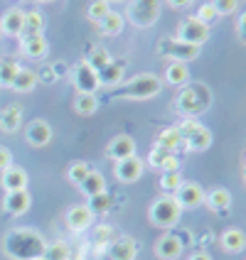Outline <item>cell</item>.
<instances>
[{
	"mask_svg": "<svg viewBox=\"0 0 246 260\" xmlns=\"http://www.w3.org/2000/svg\"><path fill=\"white\" fill-rule=\"evenodd\" d=\"M42 260H72V248L67 241H52L44 246Z\"/></svg>",
	"mask_w": 246,
	"mask_h": 260,
	"instance_id": "cell-32",
	"label": "cell"
},
{
	"mask_svg": "<svg viewBox=\"0 0 246 260\" xmlns=\"http://www.w3.org/2000/svg\"><path fill=\"white\" fill-rule=\"evenodd\" d=\"M209 35H212L209 25H204L202 20H197L195 15L185 17V20L177 25V40L192 44V47H202V44H207Z\"/></svg>",
	"mask_w": 246,
	"mask_h": 260,
	"instance_id": "cell-7",
	"label": "cell"
},
{
	"mask_svg": "<svg viewBox=\"0 0 246 260\" xmlns=\"http://www.w3.org/2000/svg\"><path fill=\"white\" fill-rule=\"evenodd\" d=\"M32 206V197H30L28 189L22 191H5L3 197V211L10 214V216H25Z\"/></svg>",
	"mask_w": 246,
	"mask_h": 260,
	"instance_id": "cell-13",
	"label": "cell"
},
{
	"mask_svg": "<svg viewBox=\"0 0 246 260\" xmlns=\"http://www.w3.org/2000/svg\"><path fill=\"white\" fill-rule=\"evenodd\" d=\"M153 253L160 260H177L182 255V241L177 236H173V233H165V236H160L158 241H155Z\"/></svg>",
	"mask_w": 246,
	"mask_h": 260,
	"instance_id": "cell-16",
	"label": "cell"
},
{
	"mask_svg": "<svg viewBox=\"0 0 246 260\" xmlns=\"http://www.w3.org/2000/svg\"><path fill=\"white\" fill-rule=\"evenodd\" d=\"M143 170H145L143 157L133 155V157L118 159L116 165H114V177H116L118 182H123V184H133V182H138L143 177Z\"/></svg>",
	"mask_w": 246,
	"mask_h": 260,
	"instance_id": "cell-9",
	"label": "cell"
},
{
	"mask_svg": "<svg viewBox=\"0 0 246 260\" xmlns=\"http://www.w3.org/2000/svg\"><path fill=\"white\" fill-rule=\"evenodd\" d=\"M209 103H212V91L197 81V84H187L180 88L175 99V108L182 118H200L209 108Z\"/></svg>",
	"mask_w": 246,
	"mask_h": 260,
	"instance_id": "cell-2",
	"label": "cell"
},
{
	"mask_svg": "<svg viewBox=\"0 0 246 260\" xmlns=\"http://www.w3.org/2000/svg\"><path fill=\"white\" fill-rule=\"evenodd\" d=\"M22 125V108L20 106H5L0 111V130L3 133H17Z\"/></svg>",
	"mask_w": 246,
	"mask_h": 260,
	"instance_id": "cell-28",
	"label": "cell"
},
{
	"mask_svg": "<svg viewBox=\"0 0 246 260\" xmlns=\"http://www.w3.org/2000/svg\"><path fill=\"white\" fill-rule=\"evenodd\" d=\"M52 138H54L52 125H49L47 120H42V118L30 120L28 128H25V140H28V145H32V147H47V145L52 143Z\"/></svg>",
	"mask_w": 246,
	"mask_h": 260,
	"instance_id": "cell-11",
	"label": "cell"
},
{
	"mask_svg": "<svg viewBox=\"0 0 246 260\" xmlns=\"http://www.w3.org/2000/svg\"><path fill=\"white\" fill-rule=\"evenodd\" d=\"M111 10H114V8H111L106 0H91V5L87 8V17L91 20V22H94V25H99L103 17L111 13Z\"/></svg>",
	"mask_w": 246,
	"mask_h": 260,
	"instance_id": "cell-36",
	"label": "cell"
},
{
	"mask_svg": "<svg viewBox=\"0 0 246 260\" xmlns=\"http://www.w3.org/2000/svg\"><path fill=\"white\" fill-rule=\"evenodd\" d=\"M189 79H192V74H189V67L187 64H182V61H170L168 67H165V74H162V81L165 84H170V86H187Z\"/></svg>",
	"mask_w": 246,
	"mask_h": 260,
	"instance_id": "cell-24",
	"label": "cell"
},
{
	"mask_svg": "<svg viewBox=\"0 0 246 260\" xmlns=\"http://www.w3.org/2000/svg\"><path fill=\"white\" fill-rule=\"evenodd\" d=\"M22 25H25V10H20V8H8L0 15V32L5 37H20Z\"/></svg>",
	"mask_w": 246,
	"mask_h": 260,
	"instance_id": "cell-18",
	"label": "cell"
},
{
	"mask_svg": "<svg viewBox=\"0 0 246 260\" xmlns=\"http://www.w3.org/2000/svg\"><path fill=\"white\" fill-rule=\"evenodd\" d=\"M87 61H89V67H91L94 72L99 74V72L103 69V67H106V64L111 61V54H108V52H106L103 47H96V49L91 52V57H89Z\"/></svg>",
	"mask_w": 246,
	"mask_h": 260,
	"instance_id": "cell-40",
	"label": "cell"
},
{
	"mask_svg": "<svg viewBox=\"0 0 246 260\" xmlns=\"http://www.w3.org/2000/svg\"><path fill=\"white\" fill-rule=\"evenodd\" d=\"M44 246L47 241L32 229H13L3 238V253L10 260H42Z\"/></svg>",
	"mask_w": 246,
	"mask_h": 260,
	"instance_id": "cell-1",
	"label": "cell"
},
{
	"mask_svg": "<svg viewBox=\"0 0 246 260\" xmlns=\"http://www.w3.org/2000/svg\"><path fill=\"white\" fill-rule=\"evenodd\" d=\"M165 3H168L173 10H185V8H189L195 0H165Z\"/></svg>",
	"mask_w": 246,
	"mask_h": 260,
	"instance_id": "cell-45",
	"label": "cell"
},
{
	"mask_svg": "<svg viewBox=\"0 0 246 260\" xmlns=\"http://www.w3.org/2000/svg\"><path fill=\"white\" fill-rule=\"evenodd\" d=\"M69 79H72V86L76 88V93H96V91L101 88L99 74L89 67L87 59H79V61L74 64Z\"/></svg>",
	"mask_w": 246,
	"mask_h": 260,
	"instance_id": "cell-8",
	"label": "cell"
},
{
	"mask_svg": "<svg viewBox=\"0 0 246 260\" xmlns=\"http://www.w3.org/2000/svg\"><path fill=\"white\" fill-rule=\"evenodd\" d=\"M204 204L209 206V211L214 214H227L232 209V191L227 187H214L204 191Z\"/></svg>",
	"mask_w": 246,
	"mask_h": 260,
	"instance_id": "cell-20",
	"label": "cell"
},
{
	"mask_svg": "<svg viewBox=\"0 0 246 260\" xmlns=\"http://www.w3.org/2000/svg\"><path fill=\"white\" fill-rule=\"evenodd\" d=\"M209 3L214 5L217 15H232L239 10V3H241V0H209Z\"/></svg>",
	"mask_w": 246,
	"mask_h": 260,
	"instance_id": "cell-42",
	"label": "cell"
},
{
	"mask_svg": "<svg viewBox=\"0 0 246 260\" xmlns=\"http://www.w3.org/2000/svg\"><path fill=\"white\" fill-rule=\"evenodd\" d=\"M108 255L111 260H135L138 258V243L133 238H114L108 246Z\"/></svg>",
	"mask_w": 246,
	"mask_h": 260,
	"instance_id": "cell-23",
	"label": "cell"
},
{
	"mask_svg": "<svg viewBox=\"0 0 246 260\" xmlns=\"http://www.w3.org/2000/svg\"><path fill=\"white\" fill-rule=\"evenodd\" d=\"M212 130L207 128L204 123H200V128H195L189 133L187 138L182 140V147H187L189 152H204V150H209L212 147Z\"/></svg>",
	"mask_w": 246,
	"mask_h": 260,
	"instance_id": "cell-21",
	"label": "cell"
},
{
	"mask_svg": "<svg viewBox=\"0 0 246 260\" xmlns=\"http://www.w3.org/2000/svg\"><path fill=\"white\" fill-rule=\"evenodd\" d=\"M155 147H162V150H170V152H180L182 150V135H180V130L177 125H170V128H162L158 133V138H155Z\"/></svg>",
	"mask_w": 246,
	"mask_h": 260,
	"instance_id": "cell-26",
	"label": "cell"
},
{
	"mask_svg": "<svg viewBox=\"0 0 246 260\" xmlns=\"http://www.w3.org/2000/svg\"><path fill=\"white\" fill-rule=\"evenodd\" d=\"M64 221H67V229H69L72 233H84L94 226L96 216L91 214V209H89L87 204H74L72 209L67 211Z\"/></svg>",
	"mask_w": 246,
	"mask_h": 260,
	"instance_id": "cell-10",
	"label": "cell"
},
{
	"mask_svg": "<svg viewBox=\"0 0 246 260\" xmlns=\"http://www.w3.org/2000/svg\"><path fill=\"white\" fill-rule=\"evenodd\" d=\"M108 5H114V3H128V0H106Z\"/></svg>",
	"mask_w": 246,
	"mask_h": 260,
	"instance_id": "cell-47",
	"label": "cell"
},
{
	"mask_svg": "<svg viewBox=\"0 0 246 260\" xmlns=\"http://www.w3.org/2000/svg\"><path fill=\"white\" fill-rule=\"evenodd\" d=\"M162 91V79H158V74H135L126 79L118 86L116 96L126 99V101H150Z\"/></svg>",
	"mask_w": 246,
	"mask_h": 260,
	"instance_id": "cell-3",
	"label": "cell"
},
{
	"mask_svg": "<svg viewBox=\"0 0 246 260\" xmlns=\"http://www.w3.org/2000/svg\"><path fill=\"white\" fill-rule=\"evenodd\" d=\"M8 167H13V152L5 145H0V174L5 172Z\"/></svg>",
	"mask_w": 246,
	"mask_h": 260,
	"instance_id": "cell-43",
	"label": "cell"
},
{
	"mask_svg": "<svg viewBox=\"0 0 246 260\" xmlns=\"http://www.w3.org/2000/svg\"><path fill=\"white\" fill-rule=\"evenodd\" d=\"M182 218V209L180 204L175 202V197H160L148 206V221L155 226V229H173L180 223Z\"/></svg>",
	"mask_w": 246,
	"mask_h": 260,
	"instance_id": "cell-5",
	"label": "cell"
},
{
	"mask_svg": "<svg viewBox=\"0 0 246 260\" xmlns=\"http://www.w3.org/2000/svg\"><path fill=\"white\" fill-rule=\"evenodd\" d=\"M99 96L96 93H76L74 96V113L76 116H81V118H91L96 111H99Z\"/></svg>",
	"mask_w": 246,
	"mask_h": 260,
	"instance_id": "cell-27",
	"label": "cell"
},
{
	"mask_svg": "<svg viewBox=\"0 0 246 260\" xmlns=\"http://www.w3.org/2000/svg\"><path fill=\"white\" fill-rule=\"evenodd\" d=\"M162 0H128L126 5V20L135 29H150L160 20Z\"/></svg>",
	"mask_w": 246,
	"mask_h": 260,
	"instance_id": "cell-4",
	"label": "cell"
},
{
	"mask_svg": "<svg viewBox=\"0 0 246 260\" xmlns=\"http://www.w3.org/2000/svg\"><path fill=\"white\" fill-rule=\"evenodd\" d=\"M114 236H116V231H114L111 223H99L96 231H94V246H96V253H99L103 246H108V243L114 241Z\"/></svg>",
	"mask_w": 246,
	"mask_h": 260,
	"instance_id": "cell-37",
	"label": "cell"
},
{
	"mask_svg": "<svg viewBox=\"0 0 246 260\" xmlns=\"http://www.w3.org/2000/svg\"><path fill=\"white\" fill-rule=\"evenodd\" d=\"M111 194H108V191H101V194H96V197H91V199H89V209H91V214H94V216H106V214H108V209H111Z\"/></svg>",
	"mask_w": 246,
	"mask_h": 260,
	"instance_id": "cell-34",
	"label": "cell"
},
{
	"mask_svg": "<svg viewBox=\"0 0 246 260\" xmlns=\"http://www.w3.org/2000/svg\"><path fill=\"white\" fill-rule=\"evenodd\" d=\"M236 37H239V42L246 47V10L236 17Z\"/></svg>",
	"mask_w": 246,
	"mask_h": 260,
	"instance_id": "cell-44",
	"label": "cell"
},
{
	"mask_svg": "<svg viewBox=\"0 0 246 260\" xmlns=\"http://www.w3.org/2000/svg\"><path fill=\"white\" fill-rule=\"evenodd\" d=\"M244 167H246V157H244Z\"/></svg>",
	"mask_w": 246,
	"mask_h": 260,
	"instance_id": "cell-50",
	"label": "cell"
},
{
	"mask_svg": "<svg viewBox=\"0 0 246 260\" xmlns=\"http://www.w3.org/2000/svg\"><path fill=\"white\" fill-rule=\"evenodd\" d=\"M123 79H126V61H123V59H111L101 72H99V84H101V86H108V88L121 86Z\"/></svg>",
	"mask_w": 246,
	"mask_h": 260,
	"instance_id": "cell-19",
	"label": "cell"
},
{
	"mask_svg": "<svg viewBox=\"0 0 246 260\" xmlns=\"http://www.w3.org/2000/svg\"><path fill=\"white\" fill-rule=\"evenodd\" d=\"M241 179H244V184H246V167H244V172H241Z\"/></svg>",
	"mask_w": 246,
	"mask_h": 260,
	"instance_id": "cell-48",
	"label": "cell"
},
{
	"mask_svg": "<svg viewBox=\"0 0 246 260\" xmlns=\"http://www.w3.org/2000/svg\"><path fill=\"white\" fill-rule=\"evenodd\" d=\"M182 174L180 172H162L160 174V191H165V194H175L177 189L182 187Z\"/></svg>",
	"mask_w": 246,
	"mask_h": 260,
	"instance_id": "cell-38",
	"label": "cell"
},
{
	"mask_svg": "<svg viewBox=\"0 0 246 260\" xmlns=\"http://www.w3.org/2000/svg\"><path fill=\"white\" fill-rule=\"evenodd\" d=\"M20 52L32 61H42L49 54V42L44 35H32V37H20Z\"/></svg>",
	"mask_w": 246,
	"mask_h": 260,
	"instance_id": "cell-17",
	"label": "cell"
},
{
	"mask_svg": "<svg viewBox=\"0 0 246 260\" xmlns=\"http://www.w3.org/2000/svg\"><path fill=\"white\" fill-rule=\"evenodd\" d=\"M89 172H91V167H89L87 162H74V165H69V170H67V179H69V184L79 187Z\"/></svg>",
	"mask_w": 246,
	"mask_h": 260,
	"instance_id": "cell-39",
	"label": "cell"
},
{
	"mask_svg": "<svg viewBox=\"0 0 246 260\" xmlns=\"http://www.w3.org/2000/svg\"><path fill=\"white\" fill-rule=\"evenodd\" d=\"M28 182H30L28 172L22 167H17V165L8 167L5 172L0 174V187L5 191H22V189H28Z\"/></svg>",
	"mask_w": 246,
	"mask_h": 260,
	"instance_id": "cell-22",
	"label": "cell"
},
{
	"mask_svg": "<svg viewBox=\"0 0 246 260\" xmlns=\"http://www.w3.org/2000/svg\"><path fill=\"white\" fill-rule=\"evenodd\" d=\"M148 165L160 170V172H180V157L170 150H162V147H155V145L148 155Z\"/></svg>",
	"mask_w": 246,
	"mask_h": 260,
	"instance_id": "cell-15",
	"label": "cell"
},
{
	"mask_svg": "<svg viewBox=\"0 0 246 260\" xmlns=\"http://www.w3.org/2000/svg\"><path fill=\"white\" fill-rule=\"evenodd\" d=\"M44 15L32 10V13H25V25H22V35L20 37H32V35H44Z\"/></svg>",
	"mask_w": 246,
	"mask_h": 260,
	"instance_id": "cell-33",
	"label": "cell"
},
{
	"mask_svg": "<svg viewBox=\"0 0 246 260\" xmlns=\"http://www.w3.org/2000/svg\"><path fill=\"white\" fill-rule=\"evenodd\" d=\"M17 72H20V64L17 61H13V59H0V88H5V86L10 88Z\"/></svg>",
	"mask_w": 246,
	"mask_h": 260,
	"instance_id": "cell-35",
	"label": "cell"
},
{
	"mask_svg": "<svg viewBox=\"0 0 246 260\" xmlns=\"http://www.w3.org/2000/svg\"><path fill=\"white\" fill-rule=\"evenodd\" d=\"M37 74L32 72V69H25V67H20V72L15 74L13 84H10V88H13L15 93H30V91H35V86H37Z\"/></svg>",
	"mask_w": 246,
	"mask_h": 260,
	"instance_id": "cell-30",
	"label": "cell"
},
{
	"mask_svg": "<svg viewBox=\"0 0 246 260\" xmlns=\"http://www.w3.org/2000/svg\"><path fill=\"white\" fill-rule=\"evenodd\" d=\"M79 191L84 194V197H96V194H101V191H106V179H103L101 172H96V170H91V172L84 177V182L79 184Z\"/></svg>",
	"mask_w": 246,
	"mask_h": 260,
	"instance_id": "cell-31",
	"label": "cell"
},
{
	"mask_svg": "<svg viewBox=\"0 0 246 260\" xmlns=\"http://www.w3.org/2000/svg\"><path fill=\"white\" fill-rule=\"evenodd\" d=\"M35 3H54V0H35Z\"/></svg>",
	"mask_w": 246,
	"mask_h": 260,
	"instance_id": "cell-49",
	"label": "cell"
},
{
	"mask_svg": "<svg viewBox=\"0 0 246 260\" xmlns=\"http://www.w3.org/2000/svg\"><path fill=\"white\" fill-rule=\"evenodd\" d=\"M96 27H99V32H101L103 37H116V35H121L123 27H126V17L121 13H116V10H111Z\"/></svg>",
	"mask_w": 246,
	"mask_h": 260,
	"instance_id": "cell-29",
	"label": "cell"
},
{
	"mask_svg": "<svg viewBox=\"0 0 246 260\" xmlns=\"http://www.w3.org/2000/svg\"><path fill=\"white\" fill-rule=\"evenodd\" d=\"M195 17H197V20H202L204 25H212V22H217V20H219V15H217V10H214V5H212V3H204V5H200Z\"/></svg>",
	"mask_w": 246,
	"mask_h": 260,
	"instance_id": "cell-41",
	"label": "cell"
},
{
	"mask_svg": "<svg viewBox=\"0 0 246 260\" xmlns=\"http://www.w3.org/2000/svg\"><path fill=\"white\" fill-rule=\"evenodd\" d=\"M155 52L158 57L170 59V61H182V64H189L200 57L202 47H192L187 42H180L177 37H162L158 44H155Z\"/></svg>",
	"mask_w": 246,
	"mask_h": 260,
	"instance_id": "cell-6",
	"label": "cell"
},
{
	"mask_svg": "<svg viewBox=\"0 0 246 260\" xmlns=\"http://www.w3.org/2000/svg\"><path fill=\"white\" fill-rule=\"evenodd\" d=\"M187 260H212V255H209L207 250H197V253H192Z\"/></svg>",
	"mask_w": 246,
	"mask_h": 260,
	"instance_id": "cell-46",
	"label": "cell"
},
{
	"mask_svg": "<svg viewBox=\"0 0 246 260\" xmlns=\"http://www.w3.org/2000/svg\"><path fill=\"white\" fill-rule=\"evenodd\" d=\"M133 155H135V140L128 133H118L116 138H111V143L106 145V157H111L114 162L133 157Z\"/></svg>",
	"mask_w": 246,
	"mask_h": 260,
	"instance_id": "cell-14",
	"label": "cell"
},
{
	"mask_svg": "<svg viewBox=\"0 0 246 260\" xmlns=\"http://www.w3.org/2000/svg\"><path fill=\"white\" fill-rule=\"evenodd\" d=\"M175 202L180 204V209H197L204 204V189L197 182H182V187L175 191Z\"/></svg>",
	"mask_w": 246,
	"mask_h": 260,
	"instance_id": "cell-12",
	"label": "cell"
},
{
	"mask_svg": "<svg viewBox=\"0 0 246 260\" xmlns=\"http://www.w3.org/2000/svg\"><path fill=\"white\" fill-rule=\"evenodd\" d=\"M219 246L227 253H241L246 250V233L241 229H227L219 236Z\"/></svg>",
	"mask_w": 246,
	"mask_h": 260,
	"instance_id": "cell-25",
	"label": "cell"
}]
</instances>
